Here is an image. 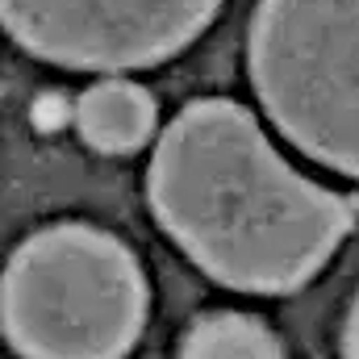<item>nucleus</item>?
<instances>
[{
	"label": "nucleus",
	"instance_id": "nucleus-1",
	"mask_svg": "<svg viewBox=\"0 0 359 359\" xmlns=\"http://www.w3.org/2000/svg\"><path fill=\"white\" fill-rule=\"evenodd\" d=\"M147 201L180 251L238 292H297L355 226V196L318 188L226 96L192 100L159 134Z\"/></svg>",
	"mask_w": 359,
	"mask_h": 359
},
{
	"label": "nucleus",
	"instance_id": "nucleus-2",
	"mask_svg": "<svg viewBox=\"0 0 359 359\" xmlns=\"http://www.w3.org/2000/svg\"><path fill=\"white\" fill-rule=\"evenodd\" d=\"M0 322L21 359H126L147 326L142 264L100 226L55 222L13 251Z\"/></svg>",
	"mask_w": 359,
	"mask_h": 359
},
{
	"label": "nucleus",
	"instance_id": "nucleus-3",
	"mask_svg": "<svg viewBox=\"0 0 359 359\" xmlns=\"http://www.w3.org/2000/svg\"><path fill=\"white\" fill-rule=\"evenodd\" d=\"M247 72L292 147L359 180V0H259Z\"/></svg>",
	"mask_w": 359,
	"mask_h": 359
},
{
	"label": "nucleus",
	"instance_id": "nucleus-4",
	"mask_svg": "<svg viewBox=\"0 0 359 359\" xmlns=\"http://www.w3.org/2000/svg\"><path fill=\"white\" fill-rule=\"evenodd\" d=\"M222 0H0L4 34L72 72H138L192 46Z\"/></svg>",
	"mask_w": 359,
	"mask_h": 359
},
{
	"label": "nucleus",
	"instance_id": "nucleus-5",
	"mask_svg": "<svg viewBox=\"0 0 359 359\" xmlns=\"http://www.w3.org/2000/svg\"><path fill=\"white\" fill-rule=\"evenodd\" d=\"M72 117H76L80 138L88 142L92 151L130 155V151H138V147L151 142L159 104H155V96L142 88V84H130V80H100V84H92V88L76 100Z\"/></svg>",
	"mask_w": 359,
	"mask_h": 359
},
{
	"label": "nucleus",
	"instance_id": "nucleus-6",
	"mask_svg": "<svg viewBox=\"0 0 359 359\" xmlns=\"http://www.w3.org/2000/svg\"><path fill=\"white\" fill-rule=\"evenodd\" d=\"M180 359H284V347L268 322L251 313H205L188 326Z\"/></svg>",
	"mask_w": 359,
	"mask_h": 359
},
{
	"label": "nucleus",
	"instance_id": "nucleus-7",
	"mask_svg": "<svg viewBox=\"0 0 359 359\" xmlns=\"http://www.w3.org/2000/svg\"><path fill=\"white\" fill-rule=\"evenodd\" d=\"M343 359H359V297L351 301V313L343 326Z\"/></svg>",
	"mask_w": 359,
	"mask_h": 359
}]
</instances>
